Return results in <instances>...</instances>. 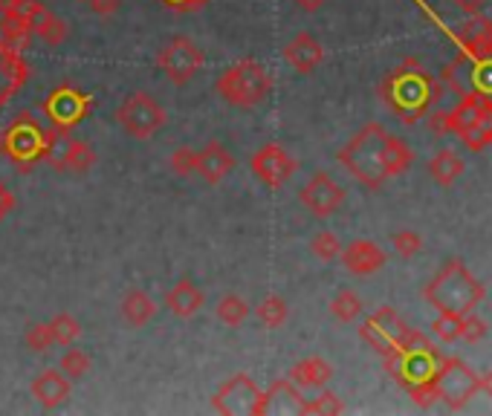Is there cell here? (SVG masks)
I'll list each match as a JSON object with an SVG mask.
<instances>
[{
	"label": "cell",
	"mask_w": 492,
	"mask_h": 416,
	"mask_svg": "<svg viewBox=\"0 0 492 416\" xmlns=\"http://www.w3.org/2000/svg\"><path fill=\"white\" fill-rule=\"evenodd\" d=\"M26 78H29V64L24 61V55L0 41V107L21 90Z\"/></svg>",
	"instance_id": "obj_18"
},
{
	"label": "cell",
	"mask_w": 492,
	"mask_h": 416,
	"mask_svg": "<svg viewBox=\"0 0 492 416\" xmlns=\"http://www.w3.org/2000/svg\"><path fill=\"white\" fill-rule=\"evenodd\" d=\"M15 205H18V200H15V194L0 180V220H6L15 212Z\"/></svg>",
	"instance_id": "obj_47"
},
{
	"label": "cell",
	"mask_w": 492,
	"mask_h": 416,
	"mask_svg": "<svg viewBox=\"0 0 492 416\" xmlns=\"http://www.w3.org/2000/svg\"><path fill=\"white\" fill-rule=\"evenodd\" d=\"M249 168L256 173V180L264 183L266 188H281L287 180H293V173L298 171V163L287 148L278 145V142H266L264 148H258V154H252Z\"/></svg>",
	"instance_id": "obj_12"
},
{
	"label": "cell",
	"mask_w": 492,
	"mask_h": 416,
	"mask_svg": "<svg viewBox=\"0 0 492 416\" xmlns=\"http://www.w3.org/2000/svg\"><path fill=\"white\" fill-rule=\"evenodd\" d=\"M484 335H487V322H484L481 315H475V312L460 315V335H457V342L478 344Z\"/></svg>",
	"instance_id": "obj_40"
},
{
	"label": "cell",
	"mask_w": 492,
	"mask_h": 416,
	"mask_svg": "<svg viewBox=\"0 0 492 416\" xmlns=\"http://www.w3.org/2000/svg\"><path fill=\"white\" fill-rule=\"evenodd\" d=\"M449 4H455L460 12H467V15H481V9L489 6V0H449Z\"/></svg>",
	"instance_id": "obj_48"
},
{
	"label": "cell",
	"mask_w": 492,
	"mask_h": 416,
	"mask_svg": "<svg viewBox=\"0 0 492 416\" xmlns=\"http://www.w3.org/2000/svg\"><path fill=\"white\" fill-rule=\"evenodd\" d=\"M415 163V151H411L400 136H391L386 134V142H383V168H386V177H400L406 173Z\"/></svg>",
	"instance_id": "obj_27"
},
{
	"label": "cell",
	"mask_w": 492,
	"mask_h": 416,
	"mask_svg": "<svg viewBox=\"0 0 492 416\" xmlns=\"http://www.w3.org/2000/svg\"><path fill=\"white\" fill-rule=\"evenodd\" d=\"M478 391L492 399V371H484V373L478 376Z\"/></svg>",
	"instance_id": "obj_50"
},
{
	"label": "cell",
	"mask_w": 492,
	"mask_h": 416,
	"mask_svg": "<svg viewBox=\"0 0 492 416\" xmlns=\"http://www.w3.org/2000/svg\"><path fill=\"white\" fill-rule=\"evenodd\" d=\"M29 391H33L35 396V402L41 408H61L70 399L73 393V379L67 373H61L55 371V367H46V371H41L35 379H33V385H29Z\"/></svg>",
	"instance_id": "obj_16"
},
{
	"label": "cell",
	"mask_w": 492,
	"mask_h": 416,
	"mask_svg": "<svg viewBox=\"0 0 492 416\" xmlns=\"http://www.w3.org/2000/svg\"><path fill=\"white\" fill-rule=\"evenodd\" d=\"M235 168V156L220 145V142H209L203 151H197V165H195V173H200L203 183L209 185H217L224 183Z\"/></svg>",
	"instance_id": "obj_21"
},
{
	"label": "cell",
	"mask_w": 492,
	"mask_h": 416,
	"mask_svg": "<svg viewBox=\"0 0 492 416\" xmlns=\"http://www.w3.org/2000/svg\"><path fill=\"white\" fill-rule=\"evenodd\" d=\"M90 356L85 353V350H75L73 344L65 350V356H61V362H58V371L61 373H67L70 379H82V376H87L90 373Z\"/></svg>",
	"instance_id": "obj_37"
},
{
	"label": "cell",
	"mask_w": 492,
	"mask_h": 416,
	"mask_svg": "<svg viewBox=\"0 0 492 416\" xmlns=\"http://www.w3.org/2000/svg\"><path fill=\"white\" fill-rule=\"evenodd\" d=\"M383 359H386V371L408 391L417 408H432L437 402L435 373L440 364V353L423 332L406 330L403 339Z\"/></svg>",
	"instance_id": "obj_1"
},
{
	"label": "cell",
	"mask_w": 492,
	"mask_h": 416,
	"mask_svg": "<svg viewBox=\"0 0 492 416\" xmlns=\"http://www.w3.org/2000/svg\"><path fill=\"white\" fill-rule=\"evenodd\" d=\"M215 312H217V318L226 327H241L249 318L252 307L246 303V298H241V295H224V298L217 301V310Z\"/></svg>",
	"instance_id": "obj_32"
},
{
	"label": "cell",
	"mask_w": 492,
	"mask_h": 416,
	"mask_svg": "<svg viewBox=\"0 0 492 416\" xmlns=\"http://www.w3.org/2000/svg\"><path fill=\"white\" fill-rule=\"evenodd\" d=\"M256 318L266 330H278V327L287 324L290 307H287V301H284L281 295H266L256 307Z\"/></svg>",
	"instance_id": "obj_31"
},
{
	"label": "cell",
	"mask_w": 492,
	"mask_h": 416,
	"mask_svg": "<svg viewBox=\"0 0 492 416\" xmlns=\"http://www.w3.org/2000/svg\"><path fill=\"white\" fill-rule=\"evenodd\" d=\"M301 205L307 208L313 217H330L339 212V205L345 203V188L330 177V173L319 171L307 180V185L298 191Z\"/></svg>",
	"instance_id": "obj_14"
},
{
	"label": "cell",
	"mask_w": 492,
	"mask_h": 416,
	"mask_svg": "<svg viewBox=\"0 0 492 416\" xmlns=\"http://www.w3.org/2000/svg\"><path fill=\"white\" fill-rule=\"evenodd\" d=\"M408 330V324L400 318L394 307H379L374 315H368L359 327V339L368 344L371 350H377L379 356H386L388 350L403 339V332Z\"/></svg>",
	"instance_id": "obj_13"
},
{
	"label": "cell",
	"mask_w": 492,
	"mask_h": 416,
	"mask_svg": "<svg viewBox=\"0 0 492 416\" xmlns=\"http://www.w3.org/2000/svg\"><path fill=\"white\" fill-rule=\"evenodd\" d=\"M310 252L313 258H319L322 263H333L342 254V243L333 232H316L310 240Z\"/></svg>",
	"instance_id": "obj_35"
},
{
	"label": "cell",
	"mask_w": 492,
	"mask_h": 416,
	"mask_svg": "<svg viewBox=\"0 0 492 416\" xmlns=\"http://www.w3.org/2000/svg\"><path fill=\"white\" fill-rule=\"evenodd\" d=\"M33 38H35V32L26 18H21V15H0V41L6 46L24 53L33 46Z\"/></svg>",
	"instance_id": "obj_28"
},
{
	"label": "cell",
	"mask_w": 492,
	"mask_h": 416,
	"mask_svg": "<svg viewBox=\"0 0 492 416\" xmlns=\"http://www.w3.org/2000/svg\"><path fill=\"white\" fill-rule=\"evenodd\" d=\"M284 58H287V64L296 73L307 75L325 61V46L319 38H313L310 32H298V35L284 46Z\"/></svg>",
	"instance_id": "obj_20"
},
{
	"label": "cell",
	"mask_w": 492,
	"mask_h": 416,
	"mask_svg": "<svg viewBox=\"0 0 492 416\" xmlns=\"http://www.w3.org/2000/svg\"><path fill=\"white\" fill-rule=\"evenodd\" d=\"M391 246H394V252L400 254V258H415V254H420V249H423V237L417 234V232H411V229H403V232H397V234H391Z\"/></svg>",
	"instance_id": "obj_38"
},
{
	"label": "cell",
	"mask_w": 492,
	"mask_h": 416,
	"mask_svg": "<svg viewBox=\"0 0 492 416\" xmlns=\"http://www.w3.org/2000/svg\"><path fill=\"white\" fill-rule=\"evenodd\" d=\"M435 391H437V402H443L449 411H464L478 396V373L455 356H440L435 373Z\"/></svg>",
	"instance_id": "obj_7"
},
{
	"label": "cell",
	"mask_w": 492,
	"mask_h": 416,
	"mask_svg": "<svg viewBox=\"0 0 492 416\" xmlns=\"http://www.w3.org/2000/svg\"><path fill=\"white\" fill-rule=\"evenodd\" d=\"M330 315L336 318V322H342V324L356 322V318L362 315V298L354 290L336 292V295H333V301H330Z\"/></svg>",
	"instance_id": "obj_33"
},
{
	"label": "cell",
	"mask_w": 492,
	"mask_h": 416,
	"mask_svg": "<svg viewBox=\"0 0 492 416\" xmlns=\"http://www.w3.org/2000/svg\"><path fill=\"white\" fill-rule=\"evenodd\" d=\"M460 173H464V159H460L455 151H440L428 159V177H432L437 185H452Z\"/></svg>",
	"instance_id": "obj_30"
},
{
	"label": "cell",
	"mask_w": 492,
	"mask_h": 416,
	"mask_svg": "<svg viewBox=\"0 0 492 416\" xmlns=\"http://www.w3.org/2000/svg\"><path fill=\"white\" fill-rule=\"evenodd\" d=\"M90 107H93V95L75 90L73 84H58L41 104L46 124L61 136L73 131L75 124H82L85 116L90 114Z\"/></svg>",
	"instance_id": "obj_8"
},
{
	"label": "cell",
	"mask_w": 492,
	"mask_h": 416,
	"mask_svg": "<svg viewBox=\"0 0 492 416\" xmlns=\"http://www.w3.org/2000/svg\"><path fill=\"white\" fill-rule=\"evenodd\" d=\"M46 324H50V332L58 347H70L78 335H82V324H78V318H73L70 312H58Z\"/></svg>",
	"instance_id": "obj_34"
},
{
	"label": "cell",
	"mask_w": 492,
	"mask_h": 416,
	"mask_svg": "<svg viewBox=\"0 0 492 416\" xmlns=\"http://www.w3.org/2000/svg\"><path fill=\"white\" fill-rule=\"evenodd\" d=\"M426 124H428V131H432V134H437V136H447V134H452L449 110H432V114H426Z\"/></svg>",
	"instance_id": "obj_43"
},
{
	"label": "cell",
	"mask_w": 492,
	"mask_h": 416,
	"mask_svg": "<svg viewBox=\"0 0 492 416\" xmlns=\"http://www.w3.org/2000/svg\"><path fill=\"white\" fill-rule=\"evenodd\" d=\"M24 344L33 350V353H46L53 344H55V339H53V332H50V324H29V330H26V335H24Z\"/></svg>",
	"instance_id": "obj_39"
},
{
	"label": "cell",
	"mask_w": 492,
	"mask_h": 416,
	"mask_svg": "<svg viewBox=\"0 0 492 416\" xmlns=\"http://www.w3.org/2000/svg\"><path fill=\"white\" fill-rule=\"evenodd\" d=\"M339 258L351 275H374L386 266V252L371 240H354V243L342 246Z\"/></svg>",
	"instance_id": "obj_17"
},
{
	"label": "cell",
	"mask_w": 492,
	"mask_h": 416,
	"mask_svg": "<svg viewBox=\"0 0 492 416\" xmlns=\"http://www.w3.org/2000/svg\"><path fill=\"white\" fill-rule=\"evenodd\" d=\"M455 38L460 44V53L469 58H492V21L481 15H469V18L457 26Z\"/></svg>",
	"instance_id": "obj_15"
},
{
	"label": "cell",
	"mask_w": 492,
	"mask_h": 416,
	"mask_svg": "<svg viewBox=\"0 0 492 416\" xmlns=\"http://www.w3.org/2000/svg\"><path fill=\"white\" fill-rule=\"evenodd\" d=\"M116 119L134 139H151L168 122V114L151 93H131L119 104Z\"/></svg>",
	"instance_id": "obj_10"
},
{
	"label": "cell",
	"mask_w": 492,
	"mask_h": 416,
	"mask_svg": "<svg viewBox=\"0 0 492 416\" xmlns=\"http://www.w3.org/2000/svg\"><path fill=\"white\" fill-rule=\"evenodd\" d=\"M206 295L195 281H180L166 292V307L177 318H192L203 310Z\"/></svg>",
	"instance_id": "obj_24"
},
{
	"label": "cell",
	"mask_w": 492,
	"mask_h": 416,
	"mask_svg": "<svg viewBox=\"0 0 492 416\" xmlns=\"http://www.w3.org/2000/svg\"><path fill=\"white\" fill-rule=\"evenodd\" d=\"M58 136L61 134H55L46 122H38L35 116L24 114L0 131V154L21 171H26L50 156V151L58 145Z\"/></svg>",
	"instance_id": "obj_4"
},
{
	"label": "cell",
	"mask_w": 492,
	"mask_h": 416,
	"mask_svg": "<svg viewBox=\"0 0 492 416\" xmlns=\"http://www.w3.org/2000/svg\"><path fill=\"white\" fill-rule=\"evenodd\" d=\"M287 379L296 381L298 388H325L333 379V364L322 356H307L290 367Z\"/></svg>",
	"instance_id": "obj_25"
},
{
	"label": "cell",
	"mask_w": 492,
	"mask_h": 416,
	"mask_svg": "<svg viewBox=\"0 0 492 416\" xmlns=\"http://www.w3.org/2000/svg\"><path fill=\"white\" fill-rule=\"evenodd\" d=\"M342 411H345L342 399L336 393H330V391L319 393L316 399H305V405H301V413H305V416H336Z\"/></svg>",
	"instance_id": "obj_36"
},
{
	"label": "cell",
	"mask_w": 492,
	"mask_h": 416,
	"mask_svg": "<svg viewBox=\"0 0 492 416\" xmlns=\"http://www.w3.org/2000/svg\"><path fill=\"white\" fill-rule=\"evenodd\" d=\"M26 21H29V26H33V32L44 44L61 46L67 41V24L61 21L55 12L46 9L41 0H33V6H29V12H26Z\"/></svg>",
	"instance_id": "obj_22"
},
{
	"label": "cell",
	"mask_w": 492,
	"mask_h": 416,
	"mask_svg": "<svg viewBox=\"0 0 492 416\" xmlns=\"http://www.w3.org/2000/svg\"><path fill=\"white\" fill-rule=\"evenodd\" d=\"M87 6L93 15H99V18H110V15H116L122 0H87Z\"/></svg>",
	"instance_id": "obj_44"
},
{
	"label": "cell",
	"mask_w": 492,
	"mask_h": 416,
	"mask_svg": "<svg viewBox=\"0 0 492 416\" xmlns=\"http://www.w3.org/2000/svg\"><path fill=\"white\" fill-rule=\"evenodd\" d=\"M29 6H33V0H0V15H21V18H26Z\"/></svg>",
	"instance_id": "obj_46"
},
{
	"label": "cell",
	"mask_w": 492,
	"mask_h": 416,
	"mask_svg": "<svg viewBox=\"0 0 492 416\" xmlns=\"http://www.w3.org/2000/svg\"><path fill=\"white\" fill-rule=\"evenodd\" d=\"M301 405H305V399H301L296 381L281 379V381H276V385H269V391L261 393L258 416H264V413H301Z\"/></svg>",
	"instance_id": "obj_23"
},
{
	"label": "cell",
	"mask_w": 492,
	"mask_h": 416,
	"mask_svg": "<svg viewBox=\"0 0 492 416\" xmlns=\"http://www.w3.org/2000/svg\"><path fill=\"white\" fill-rule=\"evenodd\" d=\"M215 93L232 107L252 110L269 99V93H273V78H269L264 64L244 58L217 75Z\"/></svg>",
	"instance_id": "obj_6"
},
{
	"label": "cell",
	"mask_w": 492,
	"mask_h": 416,
	"mask_svg": "<svg viewBox=\"0 0 492 416\" xmlns=\"http://www.w3.org/2000/svg\"><path fill=\"white\" fill-rule=\"evenodd\" d=\"M383 142H386V127L379 122H368L339 151V165L351 173L356 183H362L371 191L383 188V183L388 180L383 168Z\"/></svg>",
	"instance_id": "obj_5"
},
{
	"label": "cell",
	"mask_w": 492,
	"mask_h": 416,
	"mask_svg": "<svg viewBox=\"0 0 492 416\" xmlns=\"http://www.w3.org/2000/svg\"><path fill=\"white\" fill-rule=\"evenodd\" d=\"M160 4L171 12H197L209 4V0H160Z\"/></svg>",
	"instance_id": "obj_45"
},
{
	"label": "cell",
	"mask_w": 492,
	"mask_h": 416,
	"mask_svg": "<svg viewBox=\"0 0 492 416\" xmlns=\"http://www.w3.org/2000/svg\"><path fill=\"white\" fill-rule=\"evenodd\" d=\"M203 50L186 35H174L171 41L163 44V50L156 53V67L168 78L171 84H188L192 78H197V73L203 70Z\"/></svg>",
	"instance_id": "obj_9"
},
{
	"label": "cell",
	"mask_w": 492,
	"mask_h": 416,
	"mask_svg": "<svg viewBox=\"0 0 492 416\" xmlns=\"http://www.w3.org/2000/svg\"><path fill=\"white\" fill-rule=\"evenodd\" d=\"M460 142H464L467 151H472V154H478L487 145H492V102L489 99H481L478 116H475V127L469 134L460 136Z\"/></svg>",
	"instance_id": "obj_29"
},
{
	"label": "cell",
	"mask_w": 492,
	"mask_h": 416,
	"mask_svg": "<svg viewBox=\"0 0 492 416\" xmlns=\"http://www.w3.org/2000/svg\"><path fill=\"white\" fill-rule=\"evenodd\" d=\"M325 4H327V0H296V6H298L301 12H307V15L319 12V9H322Z\"/></svg>",
	"instance_id": "obj_49"
},
{
	"label": "cell",
	"mask_w": 492,
	"mask_h": 416,
	"mask_svg": "<svg viewBox=\"0 0 492 416\" xmlns=\"http://www.w3.org/2000/svg\"><path fill=\"white\" fill-rule=\"evenodd\" d=\"M379 99L388 104L391 114L406 124H415L428 114L432 102L443 99V87L417 58H406L400 67L391 70L379 84Z\"/></svg>",
	"instance_id": "obj_2"
},
{
	"label": "cell",
	"mask_w": 492,
	"mask_h": 416,
	"mask_svg": "<svg viewBox=\"0 0 492 416\" xmlns=\"http://www.w3.org/2000/svg\"><path fill=\"white\" fill-rule=\"evenodd\" d=\"M119 315L128 327H146L156 318V303L148 292L131 290V292H125V298L119 303Z\"/></svg>",
	"instance_id": "obj_26"
},
{
	"label": "cell",
	"mask_w": 492,
	"mask_h": 416,
	"mask_svg": "<svg viewBox=\"0 0 492 416\" xmlns=\"http://www.w3.org/2000/svg\"><path fill=\"white\" fill-rule=\"evenodd\" d=\"M195 165H197V151L188 148V145L177 148V151L171 154V159H168V168L177 173V177H192Z\"/></svg>",
	"instance_id": "obj_41"
},
{
	"label": "cell",
	"mask_w": 492,
	"mask_h": 416,
	"mask_svg": "<svg viewBox=\"0 0 492 416\" xmlns=\"http://www.w3.org/2000/svg\"><path fill=\"white\" fill-rule=\"evenodd\" d=\"M261 388L252 381L249 373H235L232 379H226L224 385L217 388L212 405L217 413H226V416H258L261 411Z\"/></svg>",
	"instance_id": "obj_11"
},
{
	"label": "cell",
	"mask_w": 492,
	"mask_h": 416,
	"mask_svg": "<svg viewBox=\"0 0 492 416\" xmlns=\"http://www.w3.org/2000/svg\"><path fill=\"white\" fill-rule=\"evenodd\" d=\"M432 332L440 342H457L460 335V315H449V312H437V318L432 322Z\"/></svg>",
	"instance_id": "obj_42"
},
{
	"label": "cell",
	"mask_w": 492,
	"mask_h": 416,
	"mask_svg": "<svg viewBox=\"0 0 492 416\" xmlns=\"http://www.w3.org/2000/svg\"><path fill=\"white\" fill-rule=\"evenodd\" d=\"M50 165L61 173H87L93 165H96V151H93L87 142L82 139H67L61 151H50Z\"/></svg>",
	"instance_id": "obj_19"
},
{
	"label": "cell",
	"mask_w": 492,
	"mask_h": 416,
	"mask_svg": "<svg viewBox=\"0 0 492 416\" xmlns=\"http://www.w3.org/2000/svg\"><path fill=\"white\" fill-rule=\"evenodd\" d=\"M484 295H487L484 283L457 258L443 263L423 290V298L432 303L437 312H449V315L472 312L484 301Z\"/></svg>",
	"instance_id": "obj_3"
}]
</instances>
